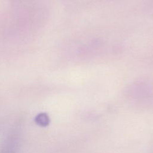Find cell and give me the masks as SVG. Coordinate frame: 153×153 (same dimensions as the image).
<instances>
[{
	"instance_id": "cell-1",
	"label": "cell",
	"mask_w": 153,
	"mask_h": 153,
	"mask_svg": "<svg viewBox=\"0 0 153 153\" xmlns=\"http://www.w3.org/2000/svg\"><path fill=\"white\" fill-rule=\"evenodd\" d=\"M17 139L16 136L8 137L0 148V153H16L17 148Z\"/></svg>"
},
{
	"instance_id": "cell-2",
	"label": "cell",
	"mask_w": 153,
	"mask_h": 153,
	"mask_svg": "<svg viewBox=\"0 0 153 153\" xmlns=\"http://www.w3.org/2000/svg\"><path fill=\"white\" fill-rule=\"evenodd\" d=\"M36 121L41 126H47L49 123V118L45 114H41L37 116Z\"/></svg>"
}]
</instances>
